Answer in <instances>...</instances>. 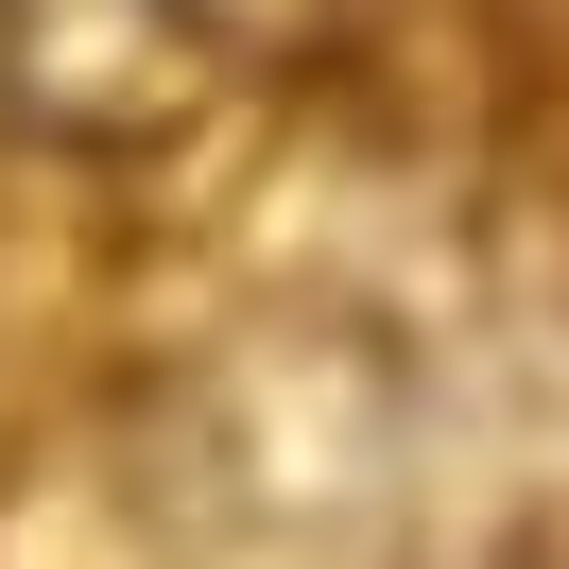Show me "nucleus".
<instances>
[{"instance_id": "1", "label": "nucleus", "mask_w": 569, "mask_h": 569, "mask_svg": "<svg viewBox=\"0 0 569 569\" xmlns=\"http://www.w3.org/2000/svg\"><path fill=\"white\" fill-rule=\"evenodd\" d=\"M173 0H0V139H156L173 121Z\"/></svg>"}]
</instances>
